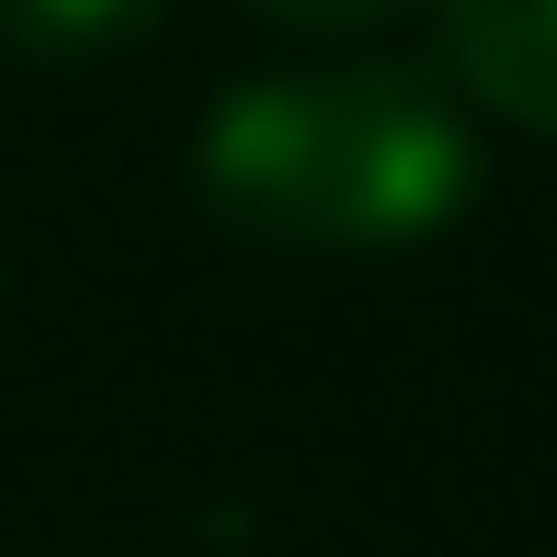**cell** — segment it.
Returning a JSON list of instances; mask_svg holds the SVG:
<instances>
[{"label":"cell","instance_id":"obj_1","mask_svg":"<svg viewBox=\"0 0 557 557\" xmlns=\"http://www.w3.org/2000/svg\"><path fill=\"white\" fill-rule=\"evenodd\" d=\"M194 194L250 250H410L467 216L478 137L421 69H262L206 114Z\"/></svg>","mask_w":557,"mask_h":557},{"label":"cell","instance_id":"obj_2","mask_svg":"<svg viewBox=\"0 0 557 557\" xmlns=\"http://www.w3.org/2000/svg\"><path fill=\"white\" fill-rule=\"evenodd\" d=\"M444 46L490 114L557 137V0H444Z\"/></svg>","mask_w":557,"mask_h":557},{"label":"cell","instance_id":"obj_3","mask_svg":"<svg viewBox=\"0 0 557 557\" xmlns=\"http://www.w3.org/2000/svg\"><path fill=\"white\" fill-rule=\"evenodd\" d=\"M160 23V0H0V46L35 69H103Z\"/></svg>","mask_w":557,"mask_h":557},{"label":"cell","instance_id":"obj_4","mask_svg":"<svg viewBox=\"0 0 557 557\" xmlns=\"http://www.w3.org/2000/svg\"><path fill=\"white\" fill-rule=\"evenodd\" d=\"M250 12L296 23V35H364V23H398L410 0H250Z\"/></svg>","mask_w":557,"mask_h":557}]
</instances>
